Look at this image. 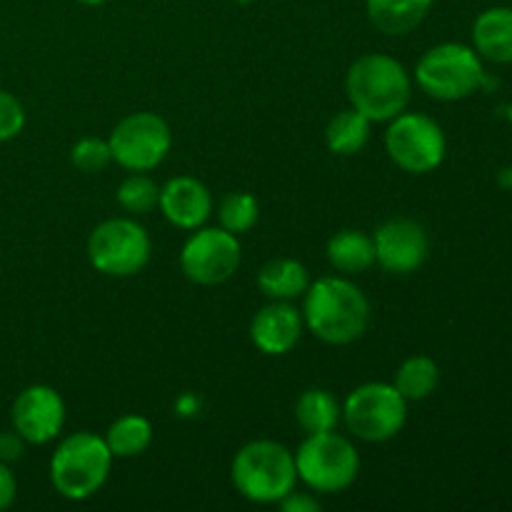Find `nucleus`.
I'll return each mask as SVG.
<instances>
[{"instance_id": "obj_1", "label": "nucleus", "mask_w": 512, "mask_h": 512, "mask_svg": "<svg viewBox=\"0 0 512 512\" xmlns=\"http://www.w3.org/2000/svg\"><path fill=\"white\" fill-rule=\"evenodd\" d=\"M303 323L328 345H348L363 338L370 325V303L348 278H320L308 285Z\"/></svg>"}, {"instance_id": "obj_2", "label": "nucleus", "mask_w": 512, "mask_h": 512, "mask_svg": "<svg viewBox=\"0 0 512 512\" xmlns=\"http://www.w3.org/2000/svg\"><path fill=\"white\" fill-rule=\"evenodd\" d=\"M348 100L370 123H390L408 110L413 80L403 63L385 53L360 55L345 78Z\"/></svg>"}, {"instance_id": "obj_3", "label": "nucleus", "mask_w": 512, "mask_h": 512, "mask_svg": "<svg viewBox=\"0 0 512 512\" xmlns=\"http://www.w3.org/2000/svg\"><path fill=\"white\" fill-rule=\"evenodd\" d=\"M233 485L245 500L258 505L280 503L298 483L295 455L275 440H253L233 460Z\"/></svg>"}, {"instance_id": "obj_4", "label": "nucleus", "mask_w": 512, "mask_h": 512, "mask_svg": "<svg viewBox=\"0 0 512 512\" xmlns=\"http://www.w3.org/2000/svg\"><path fill=\"white\" fill-rule=\"evenodd\" d=\"M113 453L95 433H73L50 458V483L65 500H88L98 493L113 468Z\"/></svg>"}, {"instance_id": "obj_5", "label": "nucleus", "mask_w": 512, "mask_h": 512, "mask_svg": "<svg viewBox=\"0 0 512 512\" xmlns=\"http://www.w3.org/2000/svg\"><path fill=\"white\" fill-rule=\"evenodd\" d=\"M298 480L320 495L348 490L360 473V455L348 438L330 433L308 435L295 453Z\"/></svg>"}, {"instance_id": "obj_6", "label": "nucleus", "mask_w": 512, "mask_h": 512, "mask_svg": "<svg viewBox=\"0 0 512 512\" xmlns=\"http://www.w3.org/2000/svg\"><path fill=\"white\" fill-rule=\"evenodd\" d=\"M415 80L430 98L443 103L463 100L483 88V58L463 43L435 45L418 60Z\"/></svg>"}, {"instance_id": "obj_7", "label": "nucleus", "mask_w": 512, "mask_h": 512, "mask_svg": "<svg viewBox=\"0 0 512 512\" xmlns=\"http://www.w3.org/2000/svg\"><path fill=\"white\" fill-rule=\"evenodd\" d=\"M343 418L358 440L385 443L403 430L408 420V400L390 383H365L348 395Z\"/></svg>"}, {"instance_id": "obj_8", "label": "nucleus", "mask_w": 512, "mask_h": 512, "mask_svg": "<svg viewBox=\"0 0 512 512\" xmlns=\"http://www.w3.org/2000/svg\"><path fill=\"white\" fill-rule=\"evenodd\" d=\"M153 243L143 225L130 218L100 223L88 238V260L98 273L110 278H130L148 265Z\"/></svg>"}, {"instance_id": "obj_9", "label": "nucleus", "mask_w": 512, "mask_h": 512, "mask_svg": "<svg viewBox=\"0 0 512 512\" xmlns=\"http://www.w3.org/2000/svg\"><path fill=\"white\" fill-rule=\"evenodd\" d=\"M385 150L405 173H433L445 158V133L428 115L403 110L385 130Z\"/></svg>"}, {"instance_id": "obj_10", "label": "nucleus", "mask_w": 512, "mask_h": 512, "mask_svg": "<svg viewBox=\"0 0 512 512\" xmlns=\"http://www.w3.org/2000/svg\"><path fill=\"white\" fill-rule=\"evenodd\" d=\"M108 145L120 168L130 173H148L168 158L173 148V133L160 115L133 113L115 125Z\"/></svg>"}, {"instance_id": "obj_11", "label": "nucleus", "mask_w": 512, "mask_h": 512, "mask_svg": "<svg viewBox=\"0 0 512 512\" xmlns=\"http://www.w3.org/2000/svg\"><path fill=\"white\" fill-rule=\"evenodd\" d=\"M243 260L238 235L225 228H198L180 250L185 278L198 285H220L233 278Z\"/></svg>"}, {"instance_id": "obj_12", "label": "nucleus", "mask_w": 512, "mask_h": 512, "mask_svg": "<svg viewBox=\"0 0 512 512\" xmlns=\"http://www.w3.org/2000/svg\"><path fill=\"white\" fill-rule=\"evenodd\" d=\"M13 430L30 445H45L60 435L65 425V403L50 385H30L15 398L10 410Z\"/></svg>"}, {"instance_id": "obj_13", "label": "nucleus", "mask_w": 512, "mask_h": 512, "mask_svg": "<svg viewBox=\"0 0 512 512\" xmlns=\"http://www.w3.org/2000/svg\"><path fill=\"white\" fill-rule=\"evenodd\" d=\"M375 263L393 275H410L428 258V233L420 223L395 218L380 225L373 235Z\"/></svg>"}, {"instance_id": "obj_14", "label": "nucleus", "mask_w": 512, "mask_h": 512, "mask_svg": "<svg viewBox=\"0 0 512 512\" xmlns=\"http://www.w3.org/2000/svg\"><path fill=\"white\" fill-rule=\"evenodd\" d=\"M303 313L288 300H273L250 325V338L255 348L265 355H285L298 345L303 335Z\"/></svg>"}, {"instance_id": "obj_15", "label": "nucleus", "mask_w": 512, "mask_h": 512, "mask_svg": "<svg viewBox=\"0 0 512 512\" xmlns=\"http://www.w3.org/2000/svg\"><path fill=\"white\" fill-rule=\"evenodd\" d=\"M158 208L175 228L198 230L213 213V195L200 180L178 175L160 188Z\"/></svg>"}, {"instance_id": "obj_16", "label": "nucleus", "mask_w": 512, "mask_h": 512, "mask_svg": "<svg viewBox=\"0 0 512 512\" xmlns=\"http://www.w3.org/2000/svg\"><path fill=\"white\" fill-rule=\"evenodd\" d=\"M473 45L490 63H512V8H488L475 18Z\"/></svg>"}, {"instance_id": "obj_17", "label": "nucleus", "mask_w": 512, "mask_h": 512, "mask_svg": "<svg viewBox=\"0 0 512 512\" xmlns=\"http://www.w3.org/2000/svg\"><path fill=\"white\" fill-rule=\"evenodd\" d=\"M435 0H365L368 18L380 33L405 35L428 18Z\"/></svg>"}, {"instance_id": "obj_18", "label": "nucleus", "mask_w": 512, "mask_h": 512, "mask_svg": "<svg viewBox=\"0 0 512 512\" xmlns=\"http://www.w3.org/2000/svg\"><path fill=\"white\" fill-rule=\"evenodd\" d=\"M310 285L308 268L293 258H275L265 263L258 273V288L270 300H293L303 298Z\"/></svg>"}, {"instance_id": "obj_19", "label": "nucleus", "mask_w": 512, "mask_h": 512, "mask_svg": "<svg viewBox=\"0 0 512 512\" xmlns=\"http://www.w3.org/2000/svg\"><path fill=\"white\" fill-rule=\"evenodd\" d=\"M330 265L343 275L365 273L370 265H375V245L373 238L360 230H340L328 240Z\"/></svg>"}, {"instance_id": "obj_20", "label": "nucleus", "mask_w": 512, "mask_h": 512, "mask_svg": "<svg viewBox=\"0 0 512 512\" xmlns=\"http://www.w3.org/2000/svg\"><path fill=\"white\" fill-rule=\"evenodd\" d=\"M340 415H343V408H340L338 398L320 388L305 390L295 405V420L305 430V435L330 433L338 428Z\"/></svg>"}, {"instance_id": "obj_21", "label": "nucleus", "mask_w": 512, "mask_h": 512, "mask_svg": "<svg viewBox=\"0 0 512 512\" xmlns=\"http://www.w3.org/2000/svg\"><path fill=\"white\" fill-rule=\"evenodd\" d=\"M370 120L355 108L340 110L325 128V145L335 155H355L368 145Z\"/></svg>"}, {"instance_id": "obj_22", "label": "nucleus", "mask_w": 512, "mask_h": 512, "mask_svg": "<svg viewBox=\"0 0 512 512\" xmlns=\"http://www.w3.org/2000/svg\"><path fill=\"white\" fill-rule=\"evenodd\" d=\"M153 443V425L143 415H123L105 433V445L113 458H138Z\"/></svg>"}, {"instance_id": "obj_23", "label": "nucleus", "mask_w": 512, "mask_h": 512, "mask_svg": "<svg viewBox=\"0 0 512 512\" xmlns=\"http://www.w3.org/2000/svg\"><path fill=\"white\" fill-rule=\"evenodd\" d=\"M440 383V370L435 360L425 358V355H413L405 360L395 373V388L403 395L408 403H418V400L430 398Z\"/></svg>"}, {"instance_id": "obj_24", "label": "nucleus", "mask_w": 512, "mask_h": 512, "mask_svg": "<svg viewBox=\"0 0 512 512\" xmlns=\"http://www.w3.org/2000/svg\"><path fill=\"white\" fill-rule=\"evenodd\" d=\"M160 185L143 173H133L120 183L118 205L133 215H145L158 208Z\"/></svg>"}, {"instance_id": "obj_25", "label": "nucleus", "mask_w": 512, "mask_h": 512, "mask_svg": "<svg viewBox=\"0 0 512 512\" xmlns=\"http://www.w3.org/2000/svg\"><path fill=\"white\" fill-rule=\"evenodd\" d=\"M218 218H220V228H225L228 233L233 235L248 233L260 218L258 200H255L250 193L225 195L223 203H220L218 208Z\"/></svg>"}, {"instance_id": "obj_26", "label": "nucleus", "mask_w": 512, "mask_h": 512, "mask_svg": "<svg viewBox=\"0 0 512 512\" xmlns=\"http://www.w3.org/2000/svg\"><path fill=\"white\" fill-rule=\"evenodd\" d=\"M70 160H73V165L80 173L95 175L103 173V170L113 163V155H110L108 140L83 138L73 145V150H70Z\"/></svg>"}, {"instance_id": "obj_27", "label": "nucleus", "mask_w": 512, "mask_h": 512, "mask_svg": "<svg viewBox=\"0 0 512 512\" xmlns=\"http://www.w3.org/2000/svg\"><path fill=\"white\" fill-rule=\"evenodd\" d=\"M25 128V108L13 93L0 90V143L18 138Z\"/></svg>"}, {"instance_id": "obj_28", "label": "nucleus", "mask_w": 512, "mask_h": 512, "mask_svg": "<svg viewBox=\"0 0 512 512\" xmlns=\"http://www.w3.org/2000/svg\"><path fill=\"white\" fill-rule=\"evenodd\" d=\"M25 453V440L20 438L15 430H8V433H0V460L3 463H15V460L23 458Z\"/></svg>"}, {"instance_id": "obj_29", "label": "nucleus", "mask_w": 512, "mask_h": 512, "mask_svg": "<svg viewBox=\"0 0 512 512\" xmlns=\"http://www.w3.org/2000/svg\"><path fill=\"white\" fill-rule=\"evenodd\" d=\"M15 495H18V480H15L10 465L0 460V512L15 503Z\"/></svg>"}, {"instance_id": "obj_30", "label": "nucleus", "mask_w": 512, "mask_h": 512, "mask_svg": "<svg viewBox=\"0 0 512 512\" xmlns=\"http://www.w3.org/2000/svg\"><path fill=\"white\" fill-rule=\"evenodd\" d=\"M280 505H283L285 512H318L320 510V503L313 498V495L308 493H290L285 495L283 500H280Z\"/></svg>"}, {"instance_id": "obj_31", "label": "nucleus", "mask_w": 512, "mask_h": 512, "mask_svg": "<svg viewBox=\"0 0 512 512\" xmlns=\"http://www.w3.org/2000/svg\"><path fill=\"white\" fill-rule=\"evenodd\" d=\"M500 185H505V188H512V168L500 170Z\"/></svg>"}, {"instance_id": "obj_32", "label": "nucleus", "mask_w": 512, "mask_h": 512, "mask_svg": "<svg viewBox=\"0 0 512 512\" xmlns=\"http://www.w3.org/2000/svg\"><path fill=\"white\" fill-rule=\"evenodd\" d=\"M78 3H85V5H103V3H108V0H78Z\"/></svg>"}]
</instances>
